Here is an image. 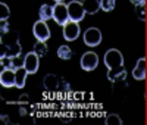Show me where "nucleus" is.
I'll return each mask as SVG.
<instances>
[{"label": "nucleus", "mask_w": 147, "mask_h": 125, "mask_svg": "<svg viewBox=\"0 0 147 125\" xmlns=\"http://www.w3.org/2000/svg\"><path fill=\"white\" fill-rule=\"evenodd\" d=\"M107 78L110 82H125L127 80V71L124 68L115 69V71H109L107 72Z\"/></svg>", "instance_id": "f8f14e48"}, {"label": "nucleus", "mask_w": 147, "mask_h": 125, "mask_svg": "<svg viewBox=\"0 0 147 125\" xmlns=\"http://www.w3.org/2000/svg\"><path fill=\"white\" fill-rule=\"evenodd\" d=\"M105 124L106 125H122V119L116 114H109L105 119Z\"/></svg>", "instance_id": "aec40b11"}, {"label": "nucleus", "mask_w": 147, "mask_h": 125, "mask_svg": "<svg viewBox=\"0 0 147 125\" xmlns=\"http://www.w3.org/2000/svg\"><path fill=\"white\" fill-rule=\"evenodd\" d=\"M7 66H10L12 69H19V68H22L24 66V59H21V56H16V57H12V59H9V65Z\"/></svg>", "instance_id": "4be33fe9"}, {"label": "nucleus", "mask_w": 147, "mask_h": 125, "mask_svg": "<svg viewBox=\"0 0 147 125\" xmlns=\"http://www.w3.org/2000/svg\"><path fill=\"white\" fill-rule=\"evenodd\" d=\"M136 14H137V18H138L140 21H147L146 3H144V5H136Z\"/></svg>", "instance_id": "412c9836"}, {"label": "nucleus", "mask_w": 147, "mask_h": 125, "mask_svg": "<svg viewBox=\"0 0 147 125\" xmlns=\"http://www.w3.org/2000/svg\"><path fill=\"white\" fill-rule=\"evenodd\" d=\"M81 34V27L80 22L69 21L66 25H63V39L66 41H75Z\"/></svg>", "instance_id": "0eeeda50"}, {"label": "nucleus", "mask_w": 147, "mask_h": 125, "mask_svg": "<svg viewBox=\"0 0 147 125\" xmlns=\"http://www.w3.org/2000/svg\"><path fill=\"white\" fill-rule=\"evenodd\" d=\"M9 16H10V9H9V6L5 2H2L0 3V21L6 22L9 19Z\"/></svg>", "instance_id": "a211bd4d"}, {"label": "nucleus", "mask_w": 147, "mask_h": 125, "mask_svg": "<svg viewBox=\"0 0 147 125\" xmlns=\"http://www.w3.org/2000/svg\"><path fill=\"white\" fill-rule=\"evenodd\" d=\"M19 114H21V115H25V109L21 107V109H19Z\"/></svg>", "instance_id": "b1692460"}, {"label": "nucleus", "mask_w": 147, "mask_h": 125, "mask_svg": "<svg viewBox=\"0 0 147 125\" xmlns=\"http://www.w3.org/2000/svg\"><path fill=\"white\" fill-rule=\"evenodd\" d=\"M53 21L57 25H66L71 19H69V12H68V5L63 2H57L53 6Z\"/></svg>", "instance_id": "f03ea898"}, {"label": "nucleus", "mask_w": 147, "mask_h": 125, "mask_svg": "<svg viewBox=\"0 0 147 125\" xmlns=\"http://www.w3.org/2000/svg\"><path fill=\"white\" fill-rule=\"evenodd\" d=\"M80 65L84 71L91 72L99 66V56H97V53H94V52H85L80 59Z\"/></svg>", "instance_id": "39448f33"}, {"label": "nucleus", "mask_w": 147, "mask_h": 125, "mask_svg": "<svg viewBox=\"0 0 147 125\" xmlns=\"http://www.w3.org/2000/svg\"><path fill=\"white\" fill-rule=\"evenodd\" d=\"M43 85H44V89L49 90V91H55L59 89V78L56 77L55 74H47L44 80H43Z\"/></svg>", "instance_id": "9b49d317"}, {"label": "nucleus", "mask_w": 147, "mask_h": 125, "mask_svg": "<svg viewBox=\"0 0 147 125\" xmlns=\"http://www.w3.org/2000/svg\"><path fill=\"white\" fill-rule=\"evenodd\" d=\"M38 16L41 21H50L53 19V6L50 5H41L38 9Z\"/></svg>", "instance_id": "4468645a"}, {"label": "nucleus", "mask_w": 147, "mask_h": 125, "mask_svg": "<svg viewBox=\"0 0 147 125\" xmlns=\"http://www.w3.org/2000/svg\"><path fill=\"white\" fill-rule=\"evenodd\" d=\"M105 65L107 66L109 71H115V69H121L124 66V56L119 52L118 49H109L103 56Z\"/></svg>", "instance_id": "f257e3e1"}, {"label": "nucleus", "mask_w": 147, "mask_h": 125, "mask_svg": "<svg viewBox=\"0 0 147 125\" xmlns=\"http://www.w3.org/2000/svg\"><path fill=\"white\" fill-rule=\"evenodd\" d=\"M32 52H35V53L38 55L40 57H43L44 55H47V52H49V47H47L46 41H37V43L34 44Z\"/></svg>", "instance_id": "f3484780"}, {"label": "nucleus", "mask_w": 147, "mask_h": 125, "mask_svg": "<svg viewBox=\"0 0 147 125\" xmlns=\"http://www.w3.org/2000/svg\"><path fill=\"white\" fill-rule=\"evenodd\" d=\"M82 39H84V43L88 47H96V46H99L102 43V31L99 28L91 27L88 30H85Z\"/></svg>", "instance_id": "423d86ee"}, {"label": "nucleus", "mask_w": 147, "mask_h": 125, "mask_svg": "<svg viewBox=\"0 0 147 125\" xmlns=\"http://www.w3.org/2000/svg\"><path fill=\"white\" fill-rule=\"evenodd\" d=\"M132 77H134V80H138V81L146 80V77H147V59L146 57H140L137 60L136 66L132 69Z\"/></svg>", "instance_id": "9d476101"}, {"label": "nucleus", "mask_w": 147, "mask_h": 125, "mask_svg": "<svg viewBox=\"0 0 147 125\" xmlns=\"http://www.w3.org/2000/svg\"><path fill=\"white\" fill-rule=\"evenodd\" d=\"M57 57L62 59V60H69L72 57V49L68 44H62L57 47V52H56Z\"/></svg>", "instance_id": "dca6fc26"}, {"label": "nucleus", "mask_w": 147, "mask_h": 125, "mask_svg": "<svg viewBox=\"0 0 147 125\" xmlns=\"http://www.w3.org/2000/svg\"><path fill=\"white\" fill-rule=\"evenodd\" d=\"M27 75H28V71L24 68V66L19 68V69H16V84H15L16 89H24V87H25Z\"/></svg>", "instance_id": "2eb2a0df"}, {"label": "nucleus", "mask_w": 147, "mask_h": 125, "mask_svg": "<svg viewBox=\"0 0 147 125\" xmlns=\"http://www.w3.org/2000/svg\"><path fill=\"white\" fill-rule=\"evenodd\" d=\"M55 2H56V3H57V2H63V0H55Z\"/></svg>", "instance_id": "393cba45"}, {"label": "nucleus", "mask_w": 147, "mask_h": 125, "mask_svg": "<svg viewBox=\"0 0 147 125\" xmlns=\"http://www.w3.org/2000/svg\"><path fill=\"white\" fill-rule=\"evenodd\" d=\"M81 2L84 5L85 12L90 14V15L97 14V10L100 9V0H81Z\"/></svg>", "instance_id": "ddd939ff"}, {"label": "nucleus", "mask_w": 147, "mask_h": 125, "mask_svg": "<svg viewBox=\"0 0 147 125\" xmlns=\"http://www.w3.org/2000/svg\"><path fill=\"white\" fill-rule=\"evenodd\" d=\"M116 6V0H100V9L103 12H112Z\"/></svg>", "instance_id": "6ab92c4d"}, {"label": "nucleus", "mask_w": 147, "mask_h": 125, "mask_svg": "<svg viewBox=\"0 0 147 125\" xmlns=\"http://www.w3.org/2000/svg\"><path fill=\"white\" fill-rule=\"evenodd\" d=\"M68 12H69V19L75 21V22H81L85 18V9L81 0H72L68 3Z\"/></svg>", "instance_id": "7ed1b4c3"}, {"label": "nucleus", "mask_w": 147, "mask_h": 125, "mask_svg": "<svg viewBox=\"0 0 147 125\" xmlns=\"http://www.w3.org/2000/svg\"><path fill=\"white\" fill-rule=\"evenodd\" d=\"M40 66V56L35 52H28L24 56V68L28 71V74H35Z\"/></svg>", "instance_id": "1a4fd4ad"}, {"label": "nucleus", "mask_w": 147, "mask_h": 125, "mask_svg": "<svg viewBox=\"0 0 147 125\" xmlns=\"http://www.w3.org/2000/svg\"><path fill=\"white\" fill-rule=\"evenodd\" d=\"M32 34L37 39V41H47L50 39V28L46 21L38 19L37 22H34L32 25Z\"/></svg>", "instance_id": "20e7f679"}, {"label": "nucleus", "mask_w": 147, "mask_h": 125, "mask_svg": "<svg viewBox=\"0 0 147 125\" xmlns=\"http://www.w3.org/2000/svg\"><path fill=\"white\" fill-rule=\"evenodd\" d=\"M0 84H2L5 89H10V87H15L16 84V71L12 69L10 66H5L0 72Z\"/></svg>", "instance_id": "6e6552de"}, {"label": "nucleus", "mask_w": 147, "mask_h": 125, "mask_svg": "<svg viewBox=\"0 0 147 125\" xmlns=\"http://www.w3.org/2000/svg\"><path fill=\"white\" fill-rule=\"evenodd\" d=\"M129 2L136 6V5H144L146 3V0H129Z\"/></svg>", "instance_id": "5701e85b"}, {"label": "nucleus", "mask_w": 147, "mask_h": 125, "mask_svg": "<svg viewBox=\"0 0 147 125\" xmlns=\"http://www.w3.org/2000/svg\"><path fill=\"white\" fill-rule=\"evenodd\" d=\"M146 100H147V96H146Z\"/></svg>", "instance_id": "a878e982"}]
</instances>
